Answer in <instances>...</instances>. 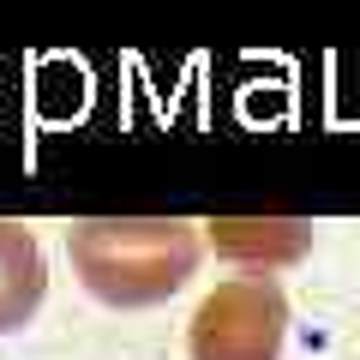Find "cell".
Segmentation results:
<instances>
[{
    "instance_id": "cell-3",
    "label": "cell",
    "mask_w": 360,
    "mask_h": 360,
    "mask_svg": "<svg viewBox=\"0 0 360 360\" xmlns=\"http://www.w3.org/2000/svg\"><path fill=\"white\" fill-rule=\"evenodd\" d=\"M49 295V264L25 222H0V336L37 319Z\"/></svg>"
},
{
    "instance_id": "cell-4",
    "label": "cell",
    "mask_w": 360,
    "mask_h": 360,
    "mask_svg": "<svg viewBox=\"0 0 360 360\" xmlns=\"http://www.w3.org/2000/svg\"><path fill=\"white\" fill-rule=\"evenodd\" d=\"M210 240L222 246V252H276V258H288V252H300V229L295 222H217L210 229Z\"/></svg>"
},
{
    "instance_id": "cell-2",
    "label": "cell",
    "mask_w": 360,
    "mask_h": 360,
    "mask_svg": "<svg viewBox=\"0 0 360 360\" xmlns=\"http://www.w3.org/2000/svg\"><path fill=\"white\" fill-rule=\"evenodd\" d=\"M288 300L270 276H229L198 300L186 324L193 360H283Z\"/></svg>"
},
{
    "instance_id": "cell-1",
    "label": "cell",
    "mask_w": 360,
    "mask_h": 360,
    "mask_svg": "<svg viewBox=\"0 0 360 360\" xmlns=\"http://www.w3.org/2000/svg\"><path fill=\"white\" fill-rule=\"evenodd\" d=\"M84 288L108 307H156L186 288L198 234L186 222H84L66 234Z\"/></svg>"
}]
</instances>
